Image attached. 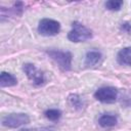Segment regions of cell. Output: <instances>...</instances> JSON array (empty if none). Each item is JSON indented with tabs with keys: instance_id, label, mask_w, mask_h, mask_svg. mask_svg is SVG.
I'll list each match as a JSON object with an SVG mask.
<instances>
[{
	"instance_id": "8992f818",
	"label": "cell",
	"mask_w": 131,
	"mask_h": 131,
	"mask_svg": "<svg viewBox=\"0 0 131 131\" xmlns=\"http://www.w3.org/2000/svg\"><path fill=\"white\" fill-rule=\"evenodd\" d=\"M24 72L26 73L27 77L32 81V83L36 86H42L45 83V76L43 72L39 71L35 64L33 63H25L23 67Z\"/></svg>"
},
{
	"instance_id": "7c38bea8",
	"label": "cell",
	"mask_w": 131,
	"mask_h": 131,
	"mask_svg": "<svg viewBox=\"0 0 131 131\" xmlns=\"http://www.w3.org/2000/svg\"><path fill=\"white\" fill-rule=\"evenodd\" d=\"M123 5V1L122 0H110V1H106L105 2V7L106 9L108 10H112V11H118L121 9Z\"/></svg>"
},
{
	"instance_id": "4fadbf2b",
	"label": "cell",
	"mask_w": 131,
	"mask_h": 131,
	"mask_svg": "<svg viewBox=\"0 0 131 131\" xmlns=\"http://www.w3.org/2000/svg\"><path fill=\"white\" fill-rule=\"evenodd\" d=\"M69 102L75 108H81L83 106V102L78 94H71L69 96Z\"/></svg>"
},
{
	"instance_id": "5b68a950",
	"label": "cell",
	"mask_w": 131,
	"mask_h": 131,
	"mask_svg": "<svg viewBox=\"0 0 131 131\" xmlns=\"http://www.w3.org/2000/svg\"><path fill=\"white\" fill-rule=\"evenodd\" d=\"M94 97L98 101H101L104 103H112L117 100L118 90L115 87H111V86L100 87L95 91Z\"/></svg>"
},
{
	"instance_id": "5bb4252c",
	"label": "cell",
	"mask_w": 131,
	"mask_h": 131,
	"mask_svg": "<svg viewBox=\"0 0 131 131\" xmlns=\"http://www.w3.org/2000/svg\"><path fill=\"white\" fill-rule=\"evenodd\" d=\"M122 30L123 31H126L127 33H130L131 32V25H129L128 23H124V24H122Z\"/></svg>"
},
{
	"instance_id": "3957f363",
	"label": "cell",
	"mask_w": 131,
	"mask_h": 131,
	"mask_svg": "<svg viewBox=\"0 0 131 131\" xmlns=\"http://www.w3.org/2000/svg\"><path fill=\"white\" fill-rule=\"evenodd\" d=\"M30 122V118L27 114L24 113H13L9 114L2 119V125L8 128H17L23 125H26Z\"/></svg>"
},
{
	"instance_id": "7a4b0ae2",
	"label": "cell",
	"mask_w": 131,
	"mask_h": 131,
	"mask_svg": "<svg viewBox=\"0 0 131 131\" xmlns=\"http://www.w3.org/2000/svg\"><path fill=\"white\" fill-rule=\"evenodd\" d=\"M46 53L58 64V67L63 71H70L72 67V53L70 51L62 50H47Z\"/></svg>"
},
{
	"instance_id": "9a60e30c",
	"label": "cell",
	"mask_w": 131,
	"mask_h": 131,
	"mask_svg": "<svg viewBox=\"0 0 131 131\" xmlns=\"http://www.w3.org/2000/svg\"><path fill=\"white\" fill-rule=\"evenodd\" d=\"M20 131H51L47 128H32V129H23Z\"/></svg>"
},
{
	"instance_id": "ba28073f",
	"label": "cell",
	"mask_w": 131,
	"mask_h": 131,
	"mask_svg": "<svg viewBox=\"0 0 131 131\" xmlns=\"http://www.w3.org/2000/svg\"><path fill=\"white\" fill-rule=\"evenodd\" d=\"M101 57H102L101 52H99L97 50L88 51L86 53V56H85V66L86 67H93L100 61Z\"/></svg>"
},
{
	"instance_id": "6da1fadb",
	"label": "cell",
	"mask_w": 131,
	"mask_h": 131,
	"mask_svg": "<svg viewBox=\"0 0 131 131\" xmlns=\"http://www.w3.org/2000/svg\"><path fill=\"white\" fill-rule=\"evenodd\" d=\"M92 37V32L90 29L85 27L79 21L72 23V30L68 34V38L72 42H84Z\"/></svg>"
},
{
	"instance_id": "9c48e42d",
	"label": "cell",
	"mask_w": 131,
	"mask_h": 131,
	"mask_svg": "<svg viewBox=\"0 0 131 131\" xmlns=\"http://www.w3.org/2000/svg\"><path fill=\"white\" fill-rule=\"evenodd\" d=\"M118 122V119L115 115H112V114H104V115H101L98 119V124L102 127V128H110V127H113L117 124Z\"/></svg>"
},
{
	"instance_id": "277c9868",
	"label": "cell",
	"mask_w": 131,
	"mask_h": 131,
	"mask_svg": "<svg viewBox=\"0 0 131 131\" xmlns=\"http://www.w3.org/2000/svg\"><path fill=\"white\" fill-rule=\"evenodd\" d=\"M60 31V24L51 18H43L39 21L38 32L43 36H55Z\"/></svg>"
},
{
	"instance_id": "8fae6325",
	"label": "cell",
	"mask_w": 131,
	"mask_h": 131,
	"mask_svg": "<svg viewBox=\"0 0 131 131\" xmlns=\"http://www.w3.org/2000/svg\"><path fill=\"white\" fill-rule=\"evenodd\" d=\"M45 117L50 121H57L61 117V112L57 108H49L44 113Z\"/></svg>"
},
{
	"instance_id": "52a82bcc",
	"label": "cell",
	"mask_w": 131,
	"mask_h": 131,
	"mask_svg": "<svg viewBox=\"0 0 131 131\" xmlns=\"http://www.w3.org/2000/svg\"><path fill=\"white\" fill-rule=\"evenodd\" d=\"M117 61L122 66H131V47H125L118 52Z\"/></svg>"
},
{
	"instance_id": "30bf717a",
	"label": "cell",
	"mask_w": 131,
	"mask_h": 131,
	"mask_svg": "<svg viewBox=\"0 0 131 131\" xmlns=\"http://www.w3.org/2000/svg\"><path fill=\"white\" fill-rule=\"evenodd\" d=\"M17 84V79L10 73L2 72L0 74V85L1 87H10Z\"/></svg>"
}]
</instances>
